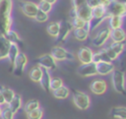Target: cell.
<instances>
[{"label": "cell", "mask_w": 126, "mask_h": 119, "mask_svg": "<svg viewBox=\"0 0 126 119\" xmlns=\"http://www.w3.org/2000/svg\"><path fill=\"white\" fill-rule=\"evenodd\" d=\"M12 10L13 0H0V34L2 35H5L13 25Z\"/></svg>", "instance_id": "cell-1"}, {"label": "cell", "mask_w": 126, "mask_h": 119, "mask_svg": "<svg viewBox=\"0 0 126 119\" xmlns=\"http://www.w3.org/2000/svg\"><path fill=\"white\" fill-rule=\"evenodd\" d=\"M111 84L114 90L120 94H126L125 73L121 70L114 69L111 73Z\"/></svg>", "instance_id": "cell-2"}, {"label": "cell", "mask_w": 126, "mask_h": 119, "mask_svg": "<svg viewBox=\"0 0 126 119\" xmlns=\"http://www.w3.org/2000/svg\"><path fill=\"white\" fill-rule=\"evenodd\" d=\"M72 99L76 107L81 110H87L91 105V98L89 94L79 89H72Z\"/></svg>", "instance_id": "cell-3"}, {"label": "cell", "mask_w": 126, "mask_h": 119, "mask_svg": "<svg viewBox=\"0 0 126 119\" xmlns=\"http://www.w3.org/2000/svg\"><path fill=\"white\" fill-rule=\"evenodd\" d=\"M51 56L55 59V61H74L75 57L73 53L69 52L62 46H54L50 51Z\"/></svg>", "instance_id": "cell-4"}, {"label": "cell", "mask_w": 126, "mask_h": 119, "mask_svg": "<svg viewBox=\"0 0 126 119\" xmlns=\"http://www.w3.org/2000/svg\"><path fill=\"white\" fill-rule=\"evenodd\" d=\"M36 63H37V66H39L40 68L45 69L47 71H52V70H55L57 68L56 61L51 56L50 53H46V54L40 55L36 59Z\"/></svg>", "instance_id": "cell-5"}, {"label": "cell", "mask_w": 126, "mask_h": 119, "mask_svg": "<svg viewBox=\"0 0 126 119\" xmlns=\"http://www.w3.org/2000/svg\"><path fill=\"white\" fill-rule=\"evenodd\" d=\"M106 13L108 18L110 16H119L121 18H124L126 17V4L111 1L110 5L106 8Z\"/></svg>", "instance_id": "cell-6"}, {"label": "cell", "mask_w": 126, "mask_h": 119, "mask_svg": "<svg viewBox=\"0 0 126 119\" xmlns=\"http://www.w3.org/2000/svg\"><path fill=\"white\" fill-rule=\"evenodd\" d=\"M28 64V57L25 53L20 52L17 56V58L15 59L14 63H13V73L16 76H21L23 75L25 68Z\"/></svg>", "instance_id": "cell-7"}, {"label": "cell", "mask_w": 126, "mask_h": 119, "mask_svg": "<svg viewBox=\"0 0 126 119\" xmlns=\"http://www.w3.org/2000/svg\"><path fill=\"white\" fill-rule=\"evenodd\" d=\"M73 30V27L70 21H60V29L56 39V42H65L69 34Z\"/></svg>", "instance_id": "cell-8"}, {"label": "cell", "mask_w": 126, "mask_h": 119, "mask_svg": "<svg viewBox=\"0 0 126 119\" xmlns=\"http://www.w3.org/2000/svg\"><path fill=\"white\" fill-rule=\"evenodd\" d=\"M20 9L23 12V14L29 18L33 19L38 12V7L37 4L32 2V1H22L20 4Z\"/></svg>", "instance_id": "cell-9"}, {"label": "cell", "mask_w": 126, "mask_h": 119, "mask_svg": "<svg viewBox=\"0 0 126 119\" xmlns=\"http://www.w3.org/2000/svg\"><path fill=\"white\" fill-rule=\"evenodd\" d=\"M77 73L81 77H93L97 75L96 73V68H95V63L91 62L88 64H81L77 70Z\"/></svg>", "instance_id": "cell-10"}, {"label": "cell", "mask_w": 126, "mask_h": 119, "mask_svg": "<svg viewBox=\"0 0 126 119\" xmlns=\"http://www.w3.org/2000/svg\"><path fill=\"white\" fill-rule=\"evenodd\" d=\"M89 88L93 93H94L96 95H101V94L105 93V91L107 90V84L104 80L96 79V80H94L90 84Z\"/></svg>", "instance_id": "cell-11"}, {"label": "cell", "mask_w": 126, "mask_h": 119, "mask_svg": "<svg viewBox=\"0 0 126 119\" xmlns=\"http://www.w3.org/2000/svg\"><path fill=\"white\" fill-rule=\"evenodd\" d=\"M110 30H111L109 28H105V29L99 30L96 33V35L94 37V39H93L94 46H95V47H101L107 41V39L110 37Z\"/></svg>", "instance_id": "cell-12"}, {"label": "cell", "mask_w": 126, "mask_h": 119, "mask_svg": "<svg viewBox=\"0 0 126 119\" xmlns=\"http://www.w3.org/2000/svg\"><path fill=\"white\" fill-rule=\"evenodd\" d=\"M93 55L94 52L90 47L87 46H82L79 50H78V59L82 64H88L93 62Z\"/></svg>", "instance_id": "cell-13"}, {"label": "cell", "mask_w": 126, "mask_h": 119, "mask_svg": "<svg viewBox=\"0 0 126 119\" xmlns=\"http://www.w3.org/2000/svg\"><path fill=\"white\" fill-rule=\"evenodd\" d=\"M95 68H96V73L97 75L100 76H107L109 74H111L113 72L114 65L112 64V62H99L95 64Z\"/></svg>", "instance_id": "cell-14"}, {"label": "cell", "mask_w": 126, "mask_h": 119, "mask_svg": "<svg viewBox=\"0 0 126 119\" xmlns=\"http://www.w3.org/2000/svg\"><path fill=\"white\" fill-rule=\"evenodd\" d=\"M10 46H11V43L6 38V36L0 34V60L7 59Z\"/></svg>", "instance_id": "cell-15"}, {"label": "cell", "mask_w": 126, "mask_h": 119, "mask_svg": "<svg viewBox=\"0 0 126 119\" xmlns=\"http://www.w3.org/2000/svg\"><path fill=\"white\" fill-rule=\"evenodd\" d=\"M110 38L112 42H124L126 40V31L122 29H115L110 30Z\"/></svg>", "instance_id": "cell-16"}, {"label": "cell", "mask_w": 126, "mask_h": 119, "mask_svg": "<svg viewBox=\"0 0 126 119\" xmlns=\"http://www.w3.org/2000/svg\"><path fill=\"white\" fill-rule=\"evenodd\" d=\"M22 105H23V102H22V96L18 93H15L14 97L12 98V100L7 104V106L10 108V110L16 114L21 108H22Z\"/></svg>", "instance_id": "cell-17"}, {"label": "cell", "mask_w": 126, "mask_h": 119, "mask_svg": "<svg viewBox=\"0 0 126 119\" xmlns=\"http://www.w3.org/2000/svg\"><path fill=\"white\" fill-rule=\"evenodd\" d=\"M50 80H51V76H50V73L49 71L45 70V69H42V76L40 78V81H39V85L40 87L42 88V89L46 92L50 91V89H49V85H50Z\"/></svg>", "instance_id": "cell-18"}, {"label": "cell", "mask_w": 126, "mask_h": 119, "mask_svg": "<svg viewBox=\"0 0 126 119\" xmlns=\"http://www.w3.org/2000/svg\"><path fill=\"white\" fill-rule=\"evenodd\" d=\"M70 23H71L73 29H79V28H86L87 27V23L84 20H82L81 18H79L73 10L70 11Z\"/></svg>", "instance_id": "cell-19"}, {"label": "cell", "mask_w": 126, "mask_h": 119, "mask_svg": "<svg viewBox=\"0 0 126 119\" xmlns=\"http://www.w3.org/2000/svg\"><path fill=\"white\" fill-rule=\"evenodd\" d=\"M72 33L74 35V37L79 40V41H85L88 37H89V34H90V31L89 30L86 28H79V29H73L72 30Z\"/></svg>", "instance_id": "cell-20"}, {"label": "cell", "mask_w": 126, "mask_h": 119, "mask_svg": "<svg viewBox=\"0 0 126 119\" xmlns=\"http://www.w3.org/2000/svg\"><path fill=\"white\" fill-rule=\"evenodd\" d=\"M110 116L115 119H126V107L125 106H114L109 112Z\"/></svg>", "instance_id": "cell-21"}, {"label": "cell", "mask_w": 126, "mask_h": 119, "mask_svg": "<svg viewBox=\"0 0 126 119\" xmlns=\"http://www.w3.org/2000/svg\"><path fill=\"white\" fill-rule=\"evenodd\" d=\"M93 62L94 63H99V62H111L110 59L108 58L105 48H102L100 50H98L97 52L94 53L93 55Z\"/></svg>", "instance_id": "cell-22"}, {"label": "cell", "mask_w": 126, "mask_h": 119, "mask_svg": "<svg viewBox=\"0 0 126 119\" xmlns=\"http://www.w3.org/2000/svg\"><path fill=\"white\" fill-rule=\"evenodd\" d=\"M52 94H53V96H54L55 98H57V99H65V98H67V97L69 96V94H70V89H69L66 86L63 85V86L60 87L59 89L52 90Z\"/></svg>", "instance_id": "cell-23"}, {"label": "cell", "mask_w": 126, "mask_h": 119, "mask_svg": "<svg viewBox=\"0 0 126 119\" xmlns=\"http://www.w3.org/2000/svg\"><path fill=\"white\" fill-rule=\"evenodd\" d=\"M5 36H6V38L9 40V42H10L11 44H17L18 46H19V44H22V39H21L20 35L18 34V32H17L16 30H12V29L9 30L6 32Z\"/></svg>", "instance_id": "cell-24"}, {"label": "cell", "mask_w": 126, "mask_h": 119, "mask_svg": "<svg viewBox=\"0 0 126 119\" xmlns=\"http://www.w3.org/2000/svg\"><path fill=\"white\" fill-rule=\"evenodd\" d=\"M41 76H42V68H40V67L37 66V65L34 66V67H32V68L30 70V72H29V77H30V79H31L32 82H34V83H39Z\"/></svg>", "instance_id": "cell-25"}, {"label": "cell", "mask_w": 126, "mask_h": 119, "mask_svg": "<svg viewBox=\"0 0 126 119\" xmlns=\"http://www.w3.org/2000/svg\"><path fill=\"white\" fill-rule=\"evenodd\" d=\"M0 92L3 95L6 104H8L12 100V98L14 97V95H15V92H14L13 89H11L10 88H8L6 86H3V85H0Z\"/></svg>", "instance_id": "cell-26"}, {"label": "cell", "mask_w": 126, "mask_h": 119, "mask_svg": "<svg viewBox=\"0 0 126 119\" xmlns=\"http://www.w3.org/2000/svg\"><path fill=\"white\" fill-rule=\"evenodd\" d=\"M107 20H108V25H109L110 30L119 29V28H121V26L123 24V18H121L119 16H110Z\"/></svg>", "instance_id": "cell-27"}, {"label": "cell", "mask_w": 126, "mask_h": 119, "mask_svg": "<svg viewBox=\"0 0 126 119\" xmlns=\"http://www.w3.org/2000/svg\"><path fill=\"white\" fill-rule=\"evenodd\" d=\"M59 29H60V22H52L48 24V26L46 27V31L50 36L56 38L59 32Z\"/></svg>", "instance_id": "cell-28"}, {"label": "cell", "mask_w": 126, "mask_h": 119, "mask_svg": "<svg viewBox=\"0 0 126 119\" xmlns=\"http://www.w3.org/2000/svg\"><path fill=\"white\" fill-rule=\"evenodd\" d=\"M19 53H20L19 46L17 44H11V46L9 48V51H8V56H7V59L9 60L10 64L13 65V63H14V61L17 58Z\"/></svg>", "instance_id": "cell-29"}, {"label": "cell", "mask_w": 126, "mask_h": 119, "mask_svg": "<svg viewBox=\"0 0 126 119\" xmlns=\"http://www.w3.org/2000/svg\"><path fill=\"white\" fill-rule=\"evenodd\" d=\"M40 107V103L37 99H31L28 102H26V104L24 105V110L26 113H29L34 109H37Z\"/></svg>", "instance_id": "cell-30"}, {"label": "cell", "mask_w": 126, "mask_h": 119, "mask_svg": "<svg viewBox=\"0 0 126 119\" xmlns=\"http://www.w3.org/2000/svg\"><path fill=\"white\" fill-rule=\"evenodd\" d=\"M110 49H112L118 56L124 51L125 49V44L124 42H112L109 46H108Z\"/></svg>", "instance_id": "cell-31"}, {"label": "cell", "mask_w": 126, "mask_h": 119, "mask_svg": "<svg viewBox=\"0 0 126 119\" xmlns=\"http://www.w3.org/2000/svg\"><path fill=\"white\" fill-rule=\"evenodd\" d=\"M42 117H43V110L40 107L27 113L28 119H42Z\"/></svg>", "instance_id": "cell-32"}, {"label": "cell", "mask_w": 126, "mask_h": 119, "mask_svg": "<svg viewBox=\"0 0 126 119\" xmlns=\"http://www.w3.org/2000/svg\"><path fill=\"white\" fill-rule=\"evenodd\" d=\"M63 86V81L61 78H51L50 80V85H49V89L50 90H54L59 89L60 87Z\"/></svg>", "instance_id": "cell-33"}, {"label": "cell", "mask_w": 126, "mask_h": 119, "mask_svg": "<svg viewBox=\"0 0 126 119\" xmlns=\"http://www.w3.org/2000/svg\"><path fill=\"white\" fill-rule=\"evenodd\" d=\"M52 6H53V5H51L50 3L45 2V1H42V0H40L39 3L37 4L38 10H40V11H42V12H44V13H47V14L52 10Z\"/></svg>", "instance_id": "cell-34"}, {"label": "cell", "mask_w": 126, "mask_h": 119, "mask_svg": "<svg viewBox=\"0 0 126 119\" xmlns=\"http://www.w3.org/2000/svg\"><path fill=\"white\" fill-rule=\"evenodd\" d=\"M33 19L36 22H38V23H45L48 20V14L47 13H44V12H42L40 10H38V12L36 13V15H35V17Z\"/></svg>", "instance_id": "cell-35"}, {"label": "cell", "mask_w": 126, "mask_h": 119, "mask_svg": "<svg viewBox=\"0 0 126 119\" xmlns=\"http://www.w3.org/2000/svg\"><path fill=\"white\" fill-rule=\"evenodd\" d=\"M14 113L10 110V108L7 106L5 108H2V112H1V119H14Z\"/></svg>", "instance_id": "cell-36"}, {"label": "cell", "mask_w": 126, "mask_h": 119, "mask_svg": "<svg viewBox=\"0 0 126 119\" xmlns=\"http://www.w3.org/2000/svg\"><path fill=\"white\" fill-rule=\"evenodd\" d=\"M89 1L90 0H72V5H73V8L72 9H77L79 7H82L84 5H87V4H89Z\"/></svg>", "instance_id": "cell-37"}, {"label": "cell", "mask_w": 126, "mask_h": 119, "mask_svg": "<svg viewBox=\"0 0 126 119\" xmlns=\"http://www.w3.org/2000/svg\"><path fill=\"white\" fill-rule=\"evenodd\" d=\"M105 51H106V54H107V56H108V58L110 59V61H114V60H116L119 56L112 50V49H110L109 47H107V48H105Z\"/></svg>", "instance_id": "cell-38"}, {"label": "cell", "mask_w": 126, "mask_h": 119, "mask_svg": "<svg viewBox=\"0 0 126 119\" xmlns=\"http://www.w3.org/2000/svg\"><path fill=\"white\" fill-rule=\"evenodd\" d=\"M111 1H112V0H97V4H98L99 6H102V7H104V8H107V7L110 5Z\"/></svg>", "instance_id": "cell-39"}, {"label": "cell", "mask_w": 126, "mask_h": 119, "mask_svg": "<svg viewBox=\"0 0 126 119\" xmlns=\"http://www.w3.org/2000/svg\"><path fill=\"white\" fill-rule=\"evenodd\" d=\"M4 104H6V103H5V100H4V97H3L2 93L0 92V106H2Z\"/></svg>", "instance_id": "cell-40"}, {"label": "cell", "mask_w": 126, "mask_h": 119, "mask_svg": "<svg viewBox=\"0 0 126 119\" xmlns=\"http://www.w3.org/2000/svg\"><path fill=\"white\" fill-rule=\"evenodd\" d=\"M42 1H45V2H48V3H50L51 5H53V4H55V3L57 2V0H42Z\"/></svg>", "instance_id": "cell-41"}, {"label": "cell", "mask_w": 126, "mask_h": 119, "mask_svg": "<svg viewBox=\"0 0 126 119\" xmlns=\"http://www.w3.org/2000/svg\"><path fill=\"white\" fill-rule=\"evenodd\" d=\"M1 112H2V107L0 106V116H1Z\"/></svg>", "instance_id": "cell-42"}, {"label": "cell", "mask_w": 126, "mask_h": 119, "mask_svg": "<svg viewBox=\"0 0 126 119\" xmlns=\"http://www.w3.org/2000/svg\"><path fill=\"white\" fill-rule=\"evenodd\" d=\"M19 1H23V0H19Z\"/></svg>", "instance_id": "cell-43"}]
</instances>
